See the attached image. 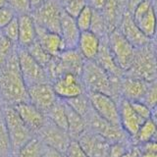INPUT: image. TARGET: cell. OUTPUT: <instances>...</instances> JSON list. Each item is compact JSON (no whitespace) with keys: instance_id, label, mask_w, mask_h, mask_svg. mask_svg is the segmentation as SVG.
Returning <instances> with one entry per match:
<instances>
[{"instance_id":"obj_44","label":"cell","mask_w":157,"mask_h":157,"mask_svg":"<svg viewBox=\"0 0 157 157\" xmlns=\"http://www.w3.org/2000/svg\"><path fill=\"white\" fill-rule=\"evenodd\" d=\"M5 5H7V3H6V0H0V8L4 7Z\"/></svg>"},{"instance_id":"obj_30","label":"cell","mask_w":157,"mask_h":157,"mask_svg":"<svg viewBox=\"0 0 157 157\" xmlns=\"http://www.w3.org/2000/svg\"><path fill=\"white\" fill-rule=\"evenodd\" d=\"M92 15H93V9L87 4L77 15L75 21L81 32L90 31L91 26V21H92Z\"/></svg>"},{"instance_id":"obj_26","label":"cell","mask_w":157,"mask_h":157,"mask_svg":"<svg viewBox=\"0 0 157 157\" xmlns=\"http://www.w3.org/2000/svg\"><path fill=\"white\" fill-rule=\"evenodd\" d=\"M43 144L37 137H33L17 151L18 157H43Z\"/></svg>"},{"instance_id":"obj_34","label":"cell","mask_w":157,"mask_h":157,"mask_svg":"<svg viewBox=\"0 0 157 157\" xmlns=\"http://www.w3.org/2000/svg\"><path fill=\"white\" fill-rule=\"evenodd\" d=\"M131 105L132 107V109L135 110V112L136 113V115L139 116L141 120H147V119H154V111L155 110H151L150 108L145 105L144 102L141 101H130ZM155 120V119H154Z\"/></svg>"},{"instance_id":"obj_12","label":"cell","mask_w":157,"mask_h":157,"mask_svg":"<svg viewBox=\"0 0 157 157\" xmlns=\"http://www.w3.org/2000/svg\"><path fill=\"white\" fill-rule=\"evenodd\" d=\"M38 132L39 140L44 145L52 147L61 152H65L69 142L71 141L68 132L58 128L49 120H45Z\"/></svg>"},{"instance_id":"obj_16","label":"cell","mask_w":157,"mask_h":157,"mask_svg":"<svg viewBox=\"0 0 157 157\" xmlns=\"http://www.w3.org/2000/svg\"><path fill=\"white\" fill-rule=\"evenodd\" d=\"M12 107L17 112L19 117L23 120V122L33 132H38L46 120L44 113L33 105L29 101L20 102L13 105Z\"/></svg>"},{"instance_id":"obj_3","label":"cell","mask_w":157,"mask_h":157,"mask_svg":"<svg viewBox=\"0 0 157 157\" xmlns=\"http://www.w3.org/2000/svg\"><path fill=\"white\" fill-rule=\"evenodd\" d=\"M126 73L128 76L139 78L148 82L155 81V50L151 42L142 47L136 48L134 60L130 69Z\"/></svg>"},{"instance_id":"obj_14","label":"cell","mask_w":157,"mask_h":157,"mask_svg":"<svg viewBox=\"0 0 157 157\" xmlns=\"http://www.w3.org/2000/svg\"><path fill=\"white\" fill-rule=\"evenodd\" d=\"M27 88L29 101L43 113H45L58 98L54 93L50 82L36 83Z\"/></svg>"},{"instance_id":"obj_24","label":"cell","mask_w":157,"mask_h":157,"mask_svg":"<svg viewBox=\"0 0 157 157\" xmlns=\"http://www.w3.org/2000/svg\"><path fill=\"white\" fill-rule=\"evenodd\" d=\"M66 117H67V132L70 137L77 140L86 130L85 118L77 113L65 102Z\"/></svg>"},{"instance_id":"obj_37","label":"cell","mask_w":157,"mask_h":157,"mask_svg":"<svg viewBox=\"0 0 157 157\" xmlns=\"http://www.w3.org/2000/svg\"><path fill=\"white\" fill-rule=\"evenodd\" d=\"M64 153L66 157H87L77 140H71Z\"/></svg>"},{"instance_id":"obj_17","label":"cell","mask_w":157,"mask_h":157,"mask_svg":"<svg viewBox=\"0 0 157 157\" xmlns=\"http://www.w3.org/2000/svg\"><path fill=\"white\" fill-rule=\"evenodd\" d=\"M119 118H120V126L127 136L131 137H135L140 125L144 123V120L136 115L135 110L132 109L131 102L129 100L122 98L119 104Z\"/></svg>"},{"instance_id":"obj_9","label":"cell","mask_w":157,"mask_h":157,"mask_svg":"<svg viewBox=\"0 0 157 157\" xmlns=\"http://www.w3.org/2000/svg\"><path fill=\"white\" fill-rule=\"evenodd\" d=\"M87 97L98 116L112 125L120 126L119 107L114 98L100 92H87Z\"/></svg>"},{"instance_id":"obj_21","label":"cell","mask_w":157,"mask_h":157,"mask_svg":"<svg viewBox=\"0 0 157 157\" xmlns=\"http://www.w3.org/2000/svg\"><path fill=\"white\" fill-rule=\"evenodd\" d=\"M100 37L91 31L81 32L77 49L85 60H94L100 47Z\"/></svg>"},{"instance_id":"obj_8","label":"cell","mask_w":157,"mask_h":157,"mask_svg":"<svg viewBox=\"0 0 157 157\" xmlns=\"http://www.w3.org/2000/svg\"><path fill=\"white\" fill-rule=\"evenodd\" d=\"M85 120L86 123V129L104 137L110 144L125 142L127 140V134L123 131L121 126L112 125L107 121L103 120L93 111L92 107L91 110L85 117Z\"/></svg>"},{"instance_id":"obj_4","label":"cell","mask_w":157,"mask_h":157,"mask_svg":"<svg viewBox=\"0 0 157 157\" xmlns=\"http://www.w3.org/2000/svg\"><path fill=\"white\" fill-rule=\"evenodd\" d=\"M2 117L11 141L12 152H16L33 137V132L25 124L12 106L2 108Z\"/></svg>"},{"instance_id":"obj_25","label":"cell","mask_w":157,"mask_h":157,"mask_svg":"<svg viewBox=\"0 0 157 157\" xmlns=\"http://www.w3.org/2000/svg\"><path fill=\"white\" fill-rule=\"evenodd\" d=\"M49 120L58 128L67 132V117H66V107L65 101L57 98L53 105L44 113Z\"/></svg>"},{"instance_id":"obj_35","label":"cell","mask_w":157,"mask_h":157,"mask_svg":"<svg viewBox=\"0 0 157 157\" xmlns=\"http://www.w3.org/2000/svg\"><path fill=\"white\" fill-rule=\"evenodd\" d=\"M8 6L18 15L31 14L32 8L29 0H6Z\"/></svg>"},{"instance_id":"obj_2","label":"cell","mask_w":157,"mask_h":157,"mask_svg":"<svg viewBox=\"0 0 157 157\" xmlns=\"http://www.w3.org/2000/svg\"><path fill=\"white\" fill-rule=\"evenodd\" d=\"M121 78L109 76L94 60H85L80 76L82 86L87 92L105 93L113 98L120 93Z\"/></svg>"},{"instance_id":"obj_42","label":"cell","mask_w":157,"mask_h":157,"mask_svg":"<svg viewBox=\"0 0 157 157\" xmlns=\"http://www.w3.org/2000/svg\"><path fill=\"white\" fill-rule=\"evenodd\" d=\"M43 2H45V0H29V4H31L32 11L34 9L38 8Z\"/></svg>"},{"instance_id":"obj_13","label":"cell","mask_w":157,"mask_h":157,"mask_svg":"<svg viewBox=\"0 0 157 157\" xmlns=\"http://www.w3.org/2000/svg\"><path fill=\"white\" fill-rule=\"evenodd\" d=\"M77 140L87 157H109L111 144L96 132L86 129Z\"/></svg>"},{"instance_id":"obj_7","label":"cell","mask_w":157,"mask_h":157,"mask_svg":"<svg viewBox=\"0 0 157 157\" xmlns=\"http://www.w3.org/2000/svg\"><path fill=\"white\" fill-rule=\"evenodd\" d=\"M107 42L117 65L123 72H127L134 60L136 48L124 37L119 29H112Z\"/></svg>"},{"instance_id":"obj_29","label":"cell","mask_w":157,"mask_h":157,"mask_svg":"<svg viewBox=\"0 0 157 157\" xmlns=\"http://www.w3.org/2000/svg\"><path fill=\"white\" fill-rule=\"evenodd\" d=\"M26 49L29 55H31L39 65H41L43 68L46 69L48 64L50 63L52 57L41 47V45L38 43L37 40L33 42L31 45H29Z\"/></svg>"},{"instance_id":"obj_39","label":"cell","mask_w":157,"mask_h":157,"mask_svg":"<svg viewBox=\"0 0 157 157\" xmlns=\"http://www.w3.org/2000/svg\"><path fill=\"white\" fill-rule=\"evenodd\" d=\"M127 153L125 142H115L110 144L109 157H124Z\"/></svg>"},{"instance_id":"obj_15","label":"cell","mask_w":157,"mask_h":157,"mask_svg":"<svg viewBox=\"0 0 157 157\" xmlns=\"http://www.w3.org/2000/svg\"><path fill=\"white\" fill-rule=\"evenodd\" d=\"M150 82L126 75L120 80V94L129 101H141Z\"/></svg>"},{"instance_id":"obj_31","label":"cell","mask_w":157,"mask_h":157,"mask_svg":"<svg viewBox=\"0 0 157 157\" xmlns=\"http://www.w3.org/2000/svg\"><path fill=\"white\" fill-rule=\"evenodd\" d=\"M12 152V146L3 117L0 118V157H8Z\"/></svg>"},{"instance_id":"obj_27","label":"cell","mask_w":157,"mask_h":157,"mask_svg":"<svg viewBox=\"0 0 157 157\" xmlns=\"http://www.w3.org/2000/svg\"><path fill=\"white\" fill-rule=\"evenodd\" d=\"M155 135H156L155 120L150 118V119L144 121V123L140 125V129L137 131L134 139H136L140 144H145V142L154 140Z\"/></svg>"},{"instance_id":"obj_43","label":"cell","mask_w":157,"mask_h":157,"mask_svg":"<svg viewBox=\"0 0 157 157\" xmlns=\"http://www.w3.org/2000/svg\"><path fill=\"white\" fill-rule=\"evenodd\" d=\"M59 3L62 6L64 4H67V3H70V2H74V1H78V0H58Z\"/></svg>"},{"instance_id":"obj_19","label":"cell","mask_w":157,"mask_h":157,"mask_svg":"<svg viewBox=\"0 0 157 157\" xmlns=\"http://www.w3.org/2000/svg\"><path fill=\"white\" fill-rule=\"evenodd\" d=\"M119 31L135 48L142 47L151 41V39L146 37L142 33V32L134 22L132 15L129 13L125 14V16L123 17L121 22V28L119 29Z\"/></svg>"},{"instance_id":"obj_36","label":"cell","mask_w":157,"mask_h":157,"mask_svg":"<svg viewBox=\"0 0 157 157\" xmlns=\"http://www.w3.org/2000/svg\"><path fill=\"white\" fill-rule=\"evenodd\" d=\"M156 100H157V88H156V82L155 81H153L149 83V86L147 88V91L144 97L142 98L141 102H144L151 110H155Z\"/></svg>"},{"instance_id":"obj_28","label":"cell","mask_w":157,"mask_h":157,"mask_svg":"<svg viewBox=\"0 0 157 157\" xmlns=\"http://www.w3.org/2000/svg\"><path fill=\"white\" fill-rule=\"evenodd\" d=\"M64 101H65L72 109H74L83 118H85L87 115V113L91 110V105H90V99H88L87 94L86 95L85 93H82V94L78 95V96L70 98V99L64 100Z\"/></svg>"},{"instance_id":"obj_40","label":"cell","mask_w":157,"mask_h":157,"mask_svg":"<svg viewBox=\"0 0 157 157\" xmlns=\"http://www.w3.org/2000/svg\"><path fill=\"white\" fill-rule=\"evenodd\" d=\"M43 157H66V156L64 152H61L57 149L52 148V147L44 145L43 146Z\"/></svg>"},{"instance_id":"obj_22","label":"cell","mask_w":157,"mask_h":157,"mask_svg":"<svg viewBox=\"0 0 157 157\" xmlns=\"http://www.w3.org/2000/svg\"><path fill=\"white\" fill-rule=\"evenodd\" d=\"M19 46L27 48L36 40V27L31 14L18 15Z\"/></svg>"},{"instance_id":"obj_41","label":"cell","mask_w":157,"mask_h":157,"mask_svg":"<svg viewBox=\"0 0 157 157\" xmlns=\"http://www.w3.org/2000/svg\"><path fill=\"white\" fill-rule=\"evenodd\" d=\"M107 2H108V0H86L87 5H90L93 10L99 11V12L104 9Z\"/></svg>"},{"instance_id":"obj_11","label":"cell","mask_w":157,"mask_h":157,"mask_svg":"<svg viewBox=\"0 0 157 157\" xmlns=\"http://www.w3.org/2000/svg\"><path fill=\"white\" fill-rule=\"evenodd\" d=\"M52 87L55 95L62 100L78 96L83 93V86L78 76L65 73L53 81Z\"/></svg>"},{"instance_id":"obj_45","label":"cell","mask_w":157,"mask_h":157,"mask_svg":"<svg viewBox=\"0 0 157 157\" xmlns=\"http://www.w3.org/2000/svg\"><path fill=\"white\" fill-rule=\"evenodd\" d=\"M2 116V105H1V100H0V118Z\"/></svg>"},{"instance_id":"obj_5","label":"cell","mask_w":157,"mask_h":157,"mask_svg":"<svg viewBox=\"0 0 157 157\" xmlns=\"http://www.w3.org/2000/svg\"><path fill=\"white\" fill-rule=\"evenodd\" d=\"M19 69L27 87L36 83L49 82L48 74L41 65L29 55L26 48L19 46L16 49Z\"/></svg>"},{"instance_id":"obj_18","label":"cell","mask_w":157,"mask_h":157,"mask_svg":"<svg viewBox=\"0 0 157 157\" xmlns=\"http://www.w3.org/2000/svg\"><path fill=\"white\" fill-rule=\"evenodd\" d=\"M81 31L78 29L75 18L71 17L65 12H62L60 20V28L59 34L62 38L64 48L66 49H76L78 45V36Z\"/></svg>"},{"instance_id":"obj_6","label":"cell","mask_w":157,"mask_h":157,"mask_svg":"<svg viewBox=\"0 0 157 157\" xmlns=\"http://www.w3.org/2000/svg\"><path fill=\"white\" fill-rule=\"evenodd\" d=\"M62 12L58 0H45L38 8L33 10L31 16L36 27L59 33Z\"/></svg>"},{"instance_id":"obj_20","label":"cell","mask_w":157,"mask_h":157,"mask_svg":"<svg viewBox=\"0 0 157 157\" xmlns=\"http://www.w3.org/2000/svg\"><path fill=\"white\" fill-rule=\"evenodd\" d=\"M36 40L51 57H57L63 50H65L62 38L57 33L36 27Z\"/></svg>"},{"instance_id":"obj_32","label":"cell","mask_w":157,"mask_h":157,"mask_svg":"<svg viewBox=\"0 0 157 157\" xmlns=\"http://www.w3.org/2000/svg\"><path fill=\"white\" fill-rule=\"evenodd\" d=\"M14 46L15 44L0 32V68L4 65V63L14 51Z\"/></svg>"},{"instance_id":"obj_38","label":"cell","mask_w":157,"mask_h":157,"mask_svg":"<svg viewBox=\"0 0 157 157\" xmlns=\"http://www.w3.org/2000/svg\"><path fill=\"white\" fill-rule=\"evenodd\" d=\"M15 17H17V14L8 5L0 8V29L8 25Z\"/></svg>"},{"instance_id":"obj_1","label":"cell","mask_w":157,"mask_h":157,"mask_svg":"<svg viewBox=\"0 0 157 157\" xmlns=\"http://www.w3.org/2000/svg\"><path fill=\"white\" fill-rule=\"evenodd\" d=\"M0 98L9 106L29 101L28 88L19 69L16 49L0 68Z\"/></svg>"},{"instance_id":"obj_10","label":"cell","mask_w":157,"mask_h":157,"mask_svg":"<svg viewBox=\"0 0 157 157\" xmlns=\"http://www.w3.org/2000/svg\"><path fill=\"white\" fill-rule=\"evenodd\" d=\"M132 18L146 37L152 39L155 36L156 15L152 0H141L137 3L134 8Z\"/></svg>"},{"instance_id":"obj_33","label":"cell","mask_w":157,"mask_h":157,"mask_svg":"<svg viewBox=\"0 0 157 157\" xmlns=\"http://www.w3.org/2000/svg\"><path fill=\"white\" fill-rule=\"evenodd\" d=\"M5 36H6L10 41L14 44L18 43L19 37V23H18V16L15 17L8 25H6L4 28L0 29Z\"/></svg>"},{"instance_id":"obj_23","label":"cell","mask_w":157,"mask_h":157,"mask_svg":"<svg viewBox=\"0 0 157 157\" xmlns=\"http://www.w3.org/2000/svg\"><path fill=\"white\" fill-rule=\"evenodd\" d=\"M94 61L104 70L108 75L113 78H121L123 77V71L117 65L114 57L110 51L107 41L100 42V47L98 50L97 55Z\"/></svg>"}]
</instances>
